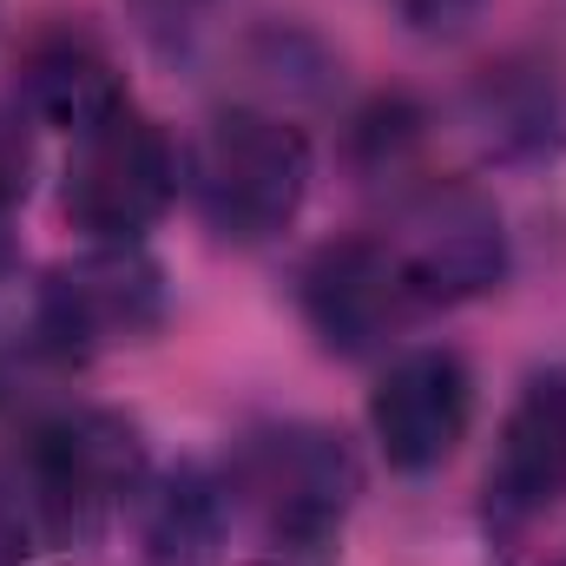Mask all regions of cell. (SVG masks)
<instances>
[{
    "instance_id": "obj_4",
    "label": "cell",
    "mask_w": 566,
    "mask_h": 566,
    "mask_svg": "<svg viewBox=\"0 0 566 566\" xmlns=\"http://www.w3.org/2000/svg\"><path fill=\"white\" fill-rule=\"evenodd\" d=\"M178 185H185V158L171 151L165 126L145 119L139 106H126L106 126L73 139L60 205H66L73 231H86L93 244H139L171 211Z\"/></svg>"
},
{
    "instance_id": "obj_9",
    "label": "cell",
    "mask_w": 566,
    "mask_h": 566,
    "mask_svg": "<svg viewBox=\"0 0 566 566\" xmlns=\"http://www.w3.org/2000/svg\"><path fill=\"white\" fill-rule=\"evenodd\" d=\"M560 501H566V369H541L501 422L481 507H488L494 534H521L541 514H554Z\"/></svg>"
},
{
    "instance_id": "obj_14",
    "label": "cell",
    "mask_w": 566,
    "mask_h": 566,
    "mask_svg": "<svg viewBox=\"0 0 566 566\" xmlns=\"http://www.w3.org/2000/svg\"><path fill=\"white\" fill-rule=\"evenodd\" d=\"M205 7H211V0H126L133 27H139L151 46H178V40H191V27L205 20Z\"/></svg>"
},
{
    "instance_id": "obj_5",
    "label": "cell",
    "mask_w": 566,
    "mask_h": 566,
    "mask_svg": "<svg viewBox=\"0 0 566 566\" xmlns=\"http://www.w3.org/2000/svg\"><path fill=\"white\" fill-rule=\"evenodd\" d=\"M33 323H40V343L73 363L106 356L165 323V271L139 244H93L46 271Z\"/></svg>"
},
{
    "instance_id": "obj_13",
    "label": "cell",
    "mask_w": 566,
    "mask_h": 566,
    "mask_svg": "<svg viewBox=\"0 0 566 566\" xmlns=\"http://www.w3.org/2000/svg\"><path fill=\"white\" fill-rule=\"evenodd\" d=\"M33 541H40V514H33L27 474L0 461V566H27Z\"/></svg>"
},
{
    "instance_id": "obj_17",
    "label": "cell",
    "mask_w": 566,
    "mask_h": 566,
    "mask_svg": "<svg viewBox=\"0 0 566 566\" xmlns=\"http://www.w3.org/2000/svg\"><path fill=\"white\" fill-rule=\"evenodd\" d=\"M0 402H7V369H0Z\"/></svg>"
},
{
    "instance_id": "obj_8",
    "label": "cell",
    "mask_w": 566,
    "mask_h": 566,
    "mask_svg": "<svg viewBox=\"0 0 566 566\" xmlns=\"http://www.w3.org/2000/svg\"><path fill=\"white\" fill-rule=\"evenodd\" d=\"M468 422H474V382L454 349H402L369 396V434L382 461L402 474L441 468L468 441Z\"/></svg>"
},
{
    "instance_id": "obj_7",
    "label": "cell",
    "mask_w": 566,
    "mask_h": 566,
    "mask_svg": "<svg viewBox=\"0 0 566 566\" xmlns=\"http://www.w3.org/2000/svg\"><path fill=\"white\" fill-rule=\"evenodd\" d=\"M296 303H303L310 329L343 356L389 349L428 310L422 290L402 271V258L389 251V238H336V244H323L296 277Z\"/></svg>"
},
{
    "instance_id": "obj_12",
    "label": "cell",
    "mask_w": 566,
    "mask_h": 566,
    "mask_svg": "<svg viewBox=\"0 0 566 566\" xmlns=\"http://www.w3.org/2000/svg\"><path fill=\"white\" fill-rule=\"evenodd\" d=\"M33 185V119L20 99H0V211H13Z\"/></svg>"
},
{
    "instance_id": "obj_6",
    "label": "cell",
    "mask_w": 566,
    "mask_h": 566,
    "mask_svg": "<svg viewBox=\"0 0 566 566\" xmlns=\"http://www.w3.org/2000/svg\"><path fill=\"white\" fill-rule=\"evenodd\" d=\"M389 251L402 258L409 283L422 290V303H468L481 290L507 277V231L501 211L481 185L468 178H434L422 185L389 231Z\"/></svg>"
},
{
    "instance_id": "obj_15",
    "label": "cell",
    "mask_w": 566,
    "mask_h": 566,
    "mask_svg": "<svg viewBox=\"0 0 566 566\" xmlns=\"http://www.w3.org/2000/svg\"><path fill=\"white\" fill-rule=\"evenodd\" d=\"M396 20H409L416 33H454V27H468V13L481 7V0H382Z\"/></svg>"
},
{
    "instance_id": "obj_16",
    "label": "cell",
    "mask_w": 566,
    "mask_h": 566,
    "mask_svg": "<svg viewBox=\"0 0 566 566\" xmlns=\"http://www.w3.org/2000/svg\"><path fill=\"white\" fill-rule=\"evenodd\" d=\"M13 271V224H7V211H0V277Z\"/></svg>"
},
{
    "instance_id": "obj_10",
    "label": "cell",
    "mask_w": 566,
    "mask_h": 566,
    "mask_svg": "<svg viewBox=\"0 0 566 566\" xmlns=\"http://www.w3.org/2000/svg\"><path fill=\"white\" fill-rule=\"evenodd\" d=\"M20 106H27V119L80 139V133L106 126L113 113H126L133 99H126L113 53L93 33H46L20 60Z\"/></svg>"
},
{
    "instance_id": "obj_1",
    "label": "cell",
    "mask_w": 566,
    "mask_h": 566,
    "mask_svg": "<svg viewBox=\"0 0 566 566\" xmlns=\"http://www.w3.org/2000/svg\"><path fill=\"white\" fill-rule=\"evenodd\" d=\"M310 139L264 106H224L185 151V191L198 218L231 244H264L296 224L310 198Z\"/></svg>"
},
{
    "instance_id": "obj_2",
    "label": "cell",
    "mask_w": 566,
    "mask_h": 566,
    "mask_svg": "<svg viewBox=\"0 0 566 566\" xmlns=\"http://www.w3.org/2000/svg\"><path fill=\"white\" fill-rule=\"evenodd\" d=\"M356 488H363V474H356L349 441L316 422H283L244 434V448L231 461V481H224V494L258 514L264 547L336 541Z\"/></svg>"
},
{
    "instance_id": "obj_11",
    "label": "cell",
    "mask_w": 566,
    "mask_h": 566,
    "mask_svg": "<svg viewBox=\"0 0 566 566\" xmlns=\"http://www.w3.org/2000/svg\"><path fill=\"white\" fill-rule=\"evenodd\" d=\"M224 481H211L205 468H178L145 494V560L151 566H205L224 541Z\"/></svg>"
},
{
    "instance_id": "obj_3",
    "label": "cell",
    "mask_w": 566,
    "mask_h": 566,
    "mask_svg": "<svg viewBox=\"0 0 566 566\" xmlns=\"http://www.w3.org/2000/svg\"><path fill=\"white\" fill-rule=\"evenodd\" d=\"M20 474H27L40 534L73 547V541H93L145 488V441L113 409H73L33 434Z\"/></svg>"
}]
</instances>
